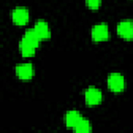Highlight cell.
I'll return each mask as SVG.
<instances>
[{
    "label": "cell",
    "instance_id": "cell-1",
    "mask_svg": "<svg viewBox=\"0 0 133 133\" xmlns=\"http://www.w3.org/2000/svg\"><path fill=\"white\" fill-rule=\"evenodd\" d=\"M109 88L114 92H119L125 88V79L119 73H112L107 79Z\"/></svg>",
    "mask_w": 133,
    "mask_h": 133
},
{
    "label": "cell",
    "instance_id": "cell-2",
    "mask_svg": "<svg viewBox=\"0 0 133 133\" xmlns=\"http://www.w3.org/2000/svg\"><path fill=\"white\" fill-rule=\"evenodd\" d=\"M109 36L108 27L105 23H99L96 24L91 29V37L96 42H101L106 39Z\"/></svg>",
    "mask_w": 133,
    "mask_h": 133
},
{
    "label": "cell",
    "instance_id": "cell-3",
    "mask_svg": "<svg viewBox=\"0 0 133 133\" xmlns=\"http://www.w3.org/2000/svg\"><path fill=\"white\" fill-rule=\"evenodd\" d=\"M116 30L123 38L130 39L133 37V22L130 20H123L117 24Z\"/></svg>",
    "mask_w": 133,
    "mask_h": 133
},
{
    "label": "cell",
    "instance_id": "cell-4",
    "mask_svg": "<svg viewBox=\"0 0 133 133\" xmlns=\"http://www.w3.org/2000/svg\"><path fill=\"white\" fill-rule=\"evenodd\" d=\"M84 98H85V102L88 105H97L102 100V92L97 87L90 86L85 90Z\"/></svg>",
    "mask_w": 133,
    "mask_h": 133
},
{
    "label": "cell",
    "instance_id": "cell-5",
    "mask_svg": "<svg viewBox=\"0 0 133 133\" xmlns=\"http://www.w3.org/2000/svg\"><path fill=\"white\" fill-rule=\"evenodd\" d=\"M12 21L18 25H24L28 22L29 11L25 7H16L11 12Z\"/></svg>",
    "mask_w": 133,
    "mask_h": 133
},
{
    "label": "cell",
    "instance_id": "cell-6",
    "mask_svg": "<svg viewBox=\"0 0 133 133\" xmlns=\"http://www.w3.org/2000/svg\"><path fill=\"white\" fill-rule=\"evenodd\" d=\"M16 73L20 79L28 80L33 76V65L29 62L20 63L16 68Z\"/></svg>",
    "mask_w": 133,
    "mask_h": 133
},
{
    "label": "cell",
    "instance_id": "cell-7",
    "mask_svg": "<svg viewBox=\"0 0 133 133\" xmlns=\"http://www.w3.org/2000/svg\"><path fill=\"white\" fill-rule=\"evenodd\" d=\"M34 31L36 32V34L39 36L41 39L43 38H47L50 36V29H49V25L46 21L44 20H38L34 26H33Z\"/></svg>",
    "mask_w": 133,
    "mask_h": 133
},
{
    "label": "cell",
    "instance_id": "cell-8",
    "mask_svg": "<svg viewBox=\"0 0 133 133\" xmlns=\"http://www.w3.org/2000/svg\"><path fill=\"white\" fill-rule=\"evenodd\" d=\"M82 118L81 114L76 111V110H71L69 111L65 115H64V124L66 127H70V128H74L76 126V124Z\"/></svg>",
    "mask_w": 133,
    "mask_h": 133
},
{
    "label": "cell",
    "instance_id": "cell-9",
    "mask_svg": "<svg viewBox=\"0 0 133 133\" xmlns=\"http://www.w3.org/2000/svg\"><path fill=\"white\" fill-rule=\"evenodd\" d=\"M22 39H24V41L27 42V43H30L31 45H33V46H35V47L38 46V43H39V41H41L39 36L36 34V32L34 31L33 28L28 29V30L25 32V34L23 35Z\"/></svg>",
    "mask_w": 133,
    "mask_h": 133
},
{
    "label": "cell",
    "instance_id": "cell-10",
    "mask_svg": "<svg viewBox=\"0 0 133 133\" xmlns=\"http://www.w3.org/2000/svg\"><path fill=\"white\" fill-rule=\"evenodd\" d=\"M35 49H36L35 46L31 45L30 43L25 42L24 39H21V42H20V51H21L23 56H25V57L32 56L35 52Z\"/></svg>",
    "mask_w": 133,
    "mask_h": 133
},
{
    "label": "cell",
    "instance_id": "cell-11",
    "mask_svg": "<svg viewBox=\"0 0 133 133\" xmlns=\"http://www.w3.org/2000/svg\"><path fill=\"white\" fill-rule=\"evenodd\" d=\"M75 132L77 133H88L90 130H91V127H90V124L87 119L85 118H81L77 124L76 126L73 128Z\"/></svg>",
    "mask_w": 133,
    "mask_h": 133
},
{
    "label": "cell",
    "instance_id": "cell-12",
    "mask_svg": "<svg viewBox=\"0 0 133 133\" xmlns=\"http://www.w3.org/2000/svg\"><path fill=\"white\" fill-rule=\"evenodd\" d=\"M85 2H86V4H87L90 8H92V9L98 8V7L100 6V4H101V0H85Z\"/></svg>",
    "mask_w": 133,
    "mask_h": 133
}]
</instances>
